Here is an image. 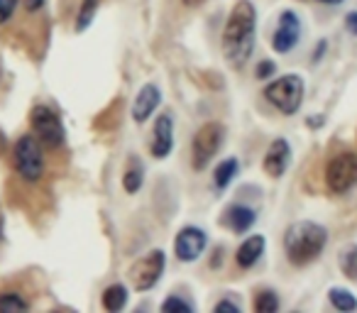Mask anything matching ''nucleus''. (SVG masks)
I'll use <instances>...</instances> for the list:
<instances>
[{"mask_svg": "<svg viewBox=\"0 0 357 313\" xmlns=\"http://www.w3.org/2000/svg\"><path fill=\"white\" fill-rule=\"evenodd\" d=\"M13 165H15L20 179L27 184H37L45 176V154H42V142L35 135H22L15 142Z\"/></svg>", "mask_w": 357, "mask_h": 313, "instance_id": "3", "label": "nucleus"}, {"mask_svg": "<svg viewBox=\"0 0 357 313\" xmlns=\"http://www.w3.org/2000/svg\"><path fill=\"white\" fill-rule=\"evenodd\" d=\"M264 247H267V240L264 235H250L248 240H243V245L235 252V262L243 269H250L259 262V257L264 254Z\"/></svg>", "mask_w": 357, "mask_h": 313, "instance_id": "15", "label": "nucleus"}, {"mask_svg": "<svg viewBox=\"0 0 357 313\" xmlns=\"http://www.w3.org/2000/svg\"><path fill=\"white\" fill-rule=\"evenodd\" d=\"M220 254H223V247H218V250H215V257H213V262H211V267H218V262H220Z\"/></svg>", "mask_w": 357, "mask_h": 313, "instance_id": "32", "label": "nucleus"}, {"mask_svg": "<svg viewBox=\"0 0 357 313\" xmlns=\"http://www.w3.org/2000/svg\"><path fill=\"white\" fill-rule=\"evenodd\" d=\"M274 71H277V64H274L272 59H262L257 64V69H255V76H257V79H272Z\"/></svg>", "mask_w": 357, "mask_h": 313, "instance_id": "25", "label": "nucleus"}, {"mask_svg": "<svg viewBox=\"0 0 357 313\" xmlns=\"http://www.w3.org/2000/svg\"><path fill=\"white\" fill-rule=\"evenodd\" d=\"M240 171V162L235 160V157H230V160H223L218 167H215L213 171V184L215 189H228L230 184H233V179L238 176Z\"/></svg>", "mask_w": 357, "mask_h": 313, "instance_id": "18", "label": "nucleus"}, {"mask_svg": "<svg viewBox=\"0 0 357 313\" xmlns=\"http://www.w3.org/2000/svg\"><path fill=\"white\" fill-rule=\"evenodd\" d=\"M328 298H331L333 308H337V311H357V298L352 291H347V289H331V293H328Z\"/></svg>", "mask_w": 357, "mask_h": 313, "instance_id": "19", "label": "nucleus"}, {"mask_svg": "<svg viewBox=\"0 0 357 313\" xmlns=\"http://www.w3.org/2000/svg\"><path fill=\"white\" fill-rule=\"evenodd\" d=\"M345 30L350 32L352 37H357V10H352L345 15Z\"/></svg>", "mask_w": 357, "mask_h": 313, "instance_id": "28", "label": "nucleus"}, {"mask_svg": "<svg viewBox=\"0 0 357 313\" xmlns=\"http://www.w3.org/2000/svg\"><path fill=\"white\" fill-rule=\"evenodd\" d=\"M255 223H257V213H255V208H250L245 204H230L223 211V215H220V225L233 230L235 235L248 233Z\"/></svg>", "mask_w": 357, "mask_h": 313, "instance_id": "13", "label": "nucleus"}, {"mask_svg": "<svg viewBox=\"0 0 357 313\" xmlns=\"http://www.w3.org/2000/svg\"><path fill=\"white\" fill-rule=\"evenodd\" d=\"M298 40H301V20H298V15L294 10H284L279 15V25L272 37L274 52L287 54V52H291L298 45Z\"/></svg>", "mask_w": 357, "mask_h": 313, "instance_id": "10", "label": "nucleus"}, {"mask_svg": "<svg viewBox=\"0 0 357 313\" xmlns=\"http://www.w3.org/2000/svg\"><path fill=\"white\" fill-rule=\"evenodd\" d=\"M318 3H323V6H340L345 0H318Z\"/></svg>", "mask_w": 357, "mask_h": 313, "instance_id": "33", "label": "nucleus"}, {"mask_svg": "<svg viewBox=\"0 0 357 313\" xmlns=\"http://www.w3.org/2000/svg\"><path fill=\"white\" fill-rule=\"evenodd\" d=\"M206 245H208L206 230L196 228V225H186L178 230L176 240H174V252H176L178 262H196L204 254Z\"/></svg>", "mask_w": 357, "mask_h": 313, "instance_id": "9", "label": "nucleus"}, {"mask_svg": "<svg viewBox=\"0 0 357 313\" xmlns=\"http://www.w3.org/2000/svg\"><path fill=\"white\" fill-rule=\"evenodd\" d=\"M30 125H32L35 137L40 139L45 147L56 149L64 144L66 130H64V125H61V118L50 105H35L30 113Z\"/></svg>", "mask_w": 357, "mask_h": 313, "instance_id": "7", "label": "nucleus"}, {"mask_svg": "<svg viewBox=\"0 0 357 313\" xmlns=\"http://www.w3.org/2000/svg\"><path fill=\"white\" fill-rule=\"evenodd\" d=\"M128 298H130V291L125 284H110L103 291V308L110 313H118L128 306Z\"/></svg>", "mask_w": 357, "mask_h": 313, "instance_id": "16", "label": "nucleus"}, {"mask_svg": "<svg viewBox=\"0 0 357 313\" xmlns=\"http://www.w3.org/2000/svg\"><path fill=\"white\" fill-rule=\"evenodd\" d=\"M223 137H225V130L220 123H206L196 130L194 142H191V167L196 171H204L213 162L220 144H223Z\"/></svg>", "mask_w": 357, "mask_h": 313, "instance_id": "5", "label": "nucleus"}, {"mask_svg": "<svg viewBox=\"0 0 357 313\" xmlns=\"http://www.w3.org/2000/svg\"><path fill=\"white\" fill-rule=\"evenodd\" d=\"M215 313H238L240 311V306L235 301H230V298H220L218 303H215V308H213Z\"/></svg>", "mask_w": 357, "mask_h": 313, "instance_id": "27", "label": "nucleus"}, {"mask_svg": "<svg viewBox=\"0 0 357 313\" xmlns=\"http://www.w3.org/2000/svg\"><path fill=\"white\" fill-rule=\"evenodd\" d=\"M17 3H20V0H0V25H6V22L10 20Z\"/></svg>", "mask_w": 357, "mask_h": 313, "instance_id": "26", "label": "nucleus"}, {"mask_svg": "<svg viewBox=\"0 0 357 313\" xmlns=\"http://www.w3.org/2000/svg\"><path fill=\"white\" fill-rule=\"evenodd\" d=\"M162 311H181V313H191L194 306L189 301H184L181 296H169L162 301Z\"/></svg>", "mask_w": 357, "mask_h": 313, "instance_id": "24", "label": "nucleus"}, {"mask_svg": "<svg viewBox=\"0 0 357 313\" xmlns=\"http://www.w3.org/2000/svg\"><path fill=\"white\" fill-rule=\"evenodd\" d=\"M264 98L284 115L298 113L303 100V79L298 74H284L282 79L264 86Z\"/></svg>", "mask_w": 357, "mask_h": 313, "instance_id": "4", "label": "nucleus"}, {"mask_svg": "<svg viewBox=\"0 0 357 313\" xmlns=\"http://www.w3.org/2000/svg\"><path fill=\"white\" fill-rule=\"evenodd\" d=\"M326 42H321V45L316 47V52H313V61H321V56H323V52H326Z\"/></svg>", "mask_w": 357, "mask_h": 313, "instance_id": "30", "label": "nucleus"}, {"mask_svg": "<svg viewBox=\"0 0 357 313\" xmlns=\"http://www.w3.org/2000/svg\"><path fill=\"white\" fill-rule=\"evenodd\" d=\"M326 186L331 194L342 196L357 186V152L335 154L326 167Z\"/></svg>", "mask_w": 357, "mask_h": 313, "instance_id": "6", "label": "nucleus"}, {"mask_svg": "<svg viewBox=\"0 0 357 313\" xmlns=\"http://www.w3.org/2000/svg\"><path fill=\"white\" fill-rule=\"evenodd\" d=\"M159 100H162V91L157 89L154 84H144L142 89L137 91L132 103V120L137 125L147 123L152 118V113L159 108Z\"/></svg>", "mask_w": 357, "mask_h": 313, "instance_id": "14", "label": "nucleus"}, {"mask_svg": "<svg viewBox=\"0 0 357 313\" xmlns=\"http://www.w3.org/2000/svg\"><path fill=\"white\" fill-rule=\"evenodd\" d=\"M328 245V230L313 220H296L284 233V252L294 267L316 262Z\"/></svg>", "mask_w": 357, "mask_h": 313, "instance_id": "2", "label": "nucleus"}, {"mask_svg": "<svg viewBox=\"0 0 357 313\" xmlns=\"http://www.w3.org/2000/svg\"><path fill=\"white\" fill-rule=\"evenodd\" d=\"M25 6H27V10H30V13H37V10H42L45 0H25Z\"/></svg>", "mask_w": 357, "mask_h": 313, "instance_id": "29", "label": "nucleus"}, {"mask_svg": "<svg viewBox=\"0 0 357 313\" xmlns=\"http://www.w3.org/2000/svg\"><path fill=\"white\" fill-rule=\"evenodd\" d=\"M164 267H167V254L164 250H152L149 254L139 257L137 262L130 267V282H132L135 291H149L157 287L162 279Z\"/></svg>", "mask_w": 357, "mask_h": 313, "instance_id": "8", "label": "nucleus"}, {"mask_svg": "<svg viewBox=\"0 0 357 313\" xmlns=\"http://www.w3.org/2000/svg\"><path fill=\"white\" fill-rule=\"evenodd\" d=\"M289 165H291V144L284 137L272 139V144L267 147L264 160H262L264 174L272 176V179H282V176L287 174Z\"/></svg>", "mask_w": 357, "mask_h": 313, "instance_id": "11", "label": "nucleus"}, {"mask_svg": "<svg viewBox=\"0 0 357 313\" xmlns=\"http://www.w3.org/2000/svg\"><path fill=\"white\" fill-rule=\"evenodd\" d=\"M181 3H184L186 8H199V6H204L206 0H181Z\"/></svg>", "mask_w": 357, "mask_h": 313, "instance_id": "31", "label": "nucleus"}, {"mask_svg": "<svg viewBox=\"0 0 357 313\" xmlns=\"http://www.w3.org/2000/svg\"><path fill=\"white\" fill-rule=\"evenodd\" d=\"M255 311L257 313H274L279 311V298L274 291H259L257 296H255Z\"/></svg>", "mask_w": 357, "mask_h": 313, "instance_id": "23", "label": "nucleus"}, {"mask_svg": "<svg viewBox=\"0 0 357 313\" xmlns=\"http://www.w3.org/2000/svg\"><path fill=\"white\" fill-rule=\"evenodd\" d=\"M255 30H257V10L250 0H238L223 30V52L233 69L245 66L252 56Z\"/></svg>", "mask_w": 357, "mask_h": 313, "instance_id": "1", "label": "nucleus"}, {"mask_svg": "<svg viewBox=\"0 0 357 313\" xmlns=\"http://www.w3.org/2000/svg\"><path fill=\"white\" fill-rule=\"evenodd\" d=\"M174 149V118L172 113H162L154 123L152 130V142H149V152L154 160H167Z\"/></svg>", "mask_w": 357, "mask_h": 313, "instance_id": "12", "label": "nucleus"}, {"mask_svg": "<svg viewBox=\"0 0 357 313\" xmlns=\"http://www.w3.org/2000/svg\"><path fill=\"white\" fill-rule=\"evenodd\" d=\"M337 264H340L342 274H345L347 279L357 282V245H350V247L342 250L340 257H337Z\"/></svg>", "mask_w": 357, "mask_h": 313, "instance_id": "21", "label": "nucleus"}, {"mask_svg": "<svg viewBox=\"0 0 357 313\" xmlns=\"http://www.w3.org/2000/svg\"><path fill=\"white\" fill-rule=\"evenodd\" d=\"M0 238H3V215H0Z\"/></svg>", "mask_w": 357, "mask_h": 313, "instance_id": "34", "label": "nucleus"}, {"mask_svg": "<svg viewBox=\"0 0 357 313\" xmlns=\"http://www.w3.org/2000/svg\"><path fill=\"white\" fill-rule=\"evenodd\" d=\"M96 13H98V0H84L79 8V13H76V32H84L91 27V22H93Z\"/></svg>", "mask_w": 357, "mask_h": 313, "instance_id": "20", "label": "nucleus"}, {"mask_svg": "<svg viewBox=\"0 0 357 313\" xmlns=\"http://www.w3.org/2000/svg\"><path fill=\"white\" fill-rule=\"evenodd\" d=\"M27 308H30V303H27L25 298H22L17 291H6V293H0V311H6V313H17V311H27Z\"/></svg>", "mask_w": 357, "mask_h": 313, "instance_id": "22", "label": "nucleus"}, {"mask_svg": "<svg viewBox=\"0 0 357 313\" xmlns=\"http://www.w3.org/2000/svg\"><path fill=\"white\" fill-rule=\"evenodd\" d=\"M144 184V167L139 165L137 157H130V165L123 174V189L128 191L130 196H135Z\"/></svg>", "mask_w": 357, "mask_h": 313, "instance_id": "17", "label": "nucleus"}]
</instances>
